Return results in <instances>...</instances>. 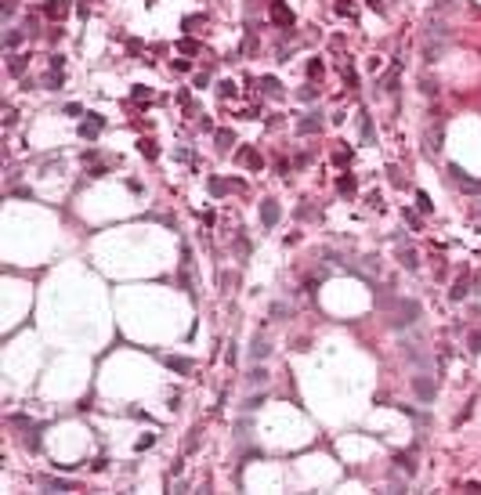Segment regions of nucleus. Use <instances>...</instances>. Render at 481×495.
Listing matches in <instances>:
<instances>
[{"mask_svg":"<svg viewBox=\"0 0 481 495\" xmlns=\"http://www.w3.org/2000/svg\"><path fill=\"white\" fill-rule=\"evenodd\" d=\"M98 130H102V116L90 112V119H87V123H80V134H84V137H98Z\"/></svg>","mask_w":481,"mask_h":495,"instance_id":"obj_5","label":"nucleus"},{"mask_svg":"<svg viewBox=\"0 0 481 495\" xmlns=\"http://www.w3.org/2000/svg\"><path fill=\"white\" fill-rule=\"evenodd\" d=\"M166 369H174V373H192V362L188 358H163Z\"/></svg>","mask_w":481,"mask_h":495,"instance_id":"obj_8","label":"nucleus"},{"mask_svg":"<svg viewBox=\"0 0 481 495\" xmlns=\"http://www.w3.org/2000/svg\"><path fill=\"white\" fill-rule=\"evenodd\" d=\"M181 51H184V54H196V51H199V43H192V40H181Z\"/></svg>","mask_w":481,"mask_h":495,"instance_id":"obj_29","label":"nucleus"},{"mask_svg":"<svg viewBox=\"0 0 481 495\" xmlns=\"http://www.w3.org/2000/svg\"><path fill=\"white\" fill-rule=\"evenodd\" d=\"M18 40H22V33H18V29H11V33H8V47H14Z\"/></svg>","mask_w":481,"mask_h":495,"instance_id":"obj_32","label":"nucleus"},{"mask_svg":"<svg viewBox=\"0 0 481 495\" xmlns=\"http://www.w3.org/2000/svg\"><path fill=\"white\" fill-rule=\"evenodd\" d=\"M424 94H438V80H424Z\"/></svg>","mask_w":481,"mask_h":495,"instance_id":"obj_30","label":"nucleus"},{"mask_svg":"<svg viewBox=\"0 0 481 495\" xmlns=\"http://www.w3.org/2000/svg\"><path fill=\"white\" fill-rule=\"evenodd\" d=\"M66 11H69V4H62V0H51V4H48V14H51V18H62Z\"/></svg>","mask_w":481,"mask_h":495,"instance_id":"obj_15","label":"nucleus"},{"mask_svg":"<svg viewBox=\"0 0 481 495\" xmlns=\"http://www.w3.org/2000/svg\"><path fill=\"white\" fill-rule=\"evenodd\" d=\"M236 159H239L242 166H250V170H260V156H257L254 148H239V152H236Z\"/></svg>","mask_w":481,"mask_h":495,"instance_id":"obj_4","label":"nucleus"},{"mask_svg":"<svg viewBox=\"0 0 481 495\" xmlns=\"http://www.w3.org/2000/svg\"><path fill=\"white\" fill-rule=\"evenodd\" d=\"M354 188H358V181H354L351 174H344V177L336 181V192H340V195H354Z\"/></svg>","mask_w":481,"mask_h":495,"instance_id":"obj_7","label":"nucleus"},{"mask_svg":"<svg viewBox=\"0 0 481 495\" xmlns=\"http://www.w3.org/2000/svg\"><path fill=\"white\" fill-rule=\"evenodd\" d=\"M470 351H474V354H481V329H474V333H470Z\"/></svg>","mask_w":481,"mask_h":495,"instance_id":"obj_25","label":"nucleus"},{"mask_svg":"<svg viewBox=\"0 0 481 495\" xmlns=\"http://www.w3.org/2000/svg\"><path fill=\"white\" fill-rule=\"evenodd\" d=\"M416 203H420V210H424V213H427V210L434 206V203H430V199H427V192H416Z\"/></svg>","mask_w":481,"mask_h":495,"instance_id":"obj_27","label":"nucleus"},{"mask_svg":"<svg viewBox=\"0 0 481 495\" xmlns=\"http://www.w3.org/2000/svg\"><path fill=\"white\" fill-rule=\"evenodd\" d=\"M336 14H354V4L351 0H336Z\"/></svg>","mask_w":481,"mask_h":495,"instance_id":"obj_23","label":"nucleus"},{"mask_svg":"<svg viewBox=\"0 0 481 495\" xmlns=\"http://www.w3.org/2000/svg\"><path fill=\"white\" fill-rule=\"evenodd\" d=\"M366 4L373 7V11H384V0H366Z\"/></svg>","mask_w":481,"mask_h":495,"instance_id":"obj_33","label":"nucleus"},{"mask_svg":"<svg viewBox=\"0 0 481 495\" xmlns=\"http://www.w3.org/2000/svg\"><path fill=\"white\" fill-rule=\"evenodd\" d=\"M272 18H275L278 25H293V14H290L282 4H275V7H272Z\"/></svg>","mask_w":481,"mask_h":495,"instance_id":"obj_9","label":"nucleus"},{"mask_svg":"<svg viewBox=\"0 0 481 495\" xmlns=\"http://www.w3.org/2000/svg\"><path fill=\"white\" fill-rule=\"evenodd\" d=\"M138 148H142V156H145V159H156V156H160V148H156V141H142V145H138Z\"/></svg>","mask_w":481,"mask_h":495,"instance_id":"obj_16","label":"nucleus"},{"mask_svg":"<svg viewBox=\"0 0 481 495\" xmlns=\"http://www.w3.org/2000/svg\"><path fill=\"white\" fill-rule=\"evenodd\" d=\"M402 264H406L409 271H412L416 264H420V260H416V250H402Z\"/></svg>","mask_w":481,"mask_h":495,"instance_id":"obj_20","label":"nucleus"},{"mask_svg":"<svg viewBox=\"0 0 481 495\" xmlns=\"http://www.w3.org/2000/svg\"><path fill=\"white\" fill-rule=\"evenodd\" d=\"M134 98H138V101H142V98L148 101V98H152V90H145V87H134Z\"/></svg>","mask_w":481,"mask_h":495,"instance_id":"obj_31","label":"nucleus"},{"mask_svg":"<svg viewBox=\"0 0 481 495\" xmlns=\"http://www.w3.org/2000/svg\"><path fill=\"white\" fill-rule=\"evenodd\" d=\"M268 351H272V347L264 344V340H260V336H254V347H250V358H268Z\"/></svg>","mask_w":481,"mask_h":495,"instance_id":"obj_10","label":"nucleus"},{"mask_svg":"<svg viewBox=\"0 0 481 495\" xmlns=\"http://www.w3.org/2000/svg\"><path fill=\"white\" fill-rule=\"evenodd\" d=\"M394 463H398V470H406V477L416 474V452H412V448H409V452H398Z\"/></svg>","mask_w":481,"mask_h":495,"instance_id":"obj_3","label":"nucleus"},{"mask_svg":"<svg viewBox=\"0 0 481 495\" xmlns=\"http://www.w3.org/2000/svg\"><path fill=\"white\" fill-rule=\"evenodd\" d=\"M467 293H470V289H467V278H456V286H452V293H448V297H452V300H463Z\"/></svg>","mask_w":481,"mask_h":495,"instance_id":"obj_13","label":"nucleus"},{"mask_svg":"<svg viewBox=\"0 0 481 495\" xmlns=\"http://www.w3.org/2000/svg\"><path fill=\"white\" fill-rule=\"evenodd\" d=\"M260 87H264V94H278V80H275V76H264Z\"/></svg>","mask_w":481,"mask_h":495,"instance_id":"obj_21","label":"nucleus"},{"mask_svg":"<svg viewBox=\"0 0 481 495\" xmlns=\"http://www.w3.org/2000/svg\"><path fill=\"white\" fill-rule=\"evenodd\" d=\"M228 188H232L228 181H221V177H210V192H214V195H224Z\"/></svg>","mask_w":481,"mask_h":495,"instance_id":"obj_17","label":"nucleus"},{"mask_svg":"<svg viewBox=\"0 0 481 495\" xmlns=\"http://www.w3.org/2000/svg\"><path fill=\"white\" fill-rule=\"evenodd\" d=\"M412 387H416V394H420L424 401H430V398H434V383H430V380L416 376V380H412Z\"/></svg>","mask_w":481,"mask_h":495,"instance_id":"obj_6","label":"nucleus"},{"mask_svg":"<svg viewBox=\"0 0 481 495\" xmlns=\"http://www.w3.org/2000/svg\"><path fill=\"white\" fill-rule=\"evenodd\" d=\"M416 318H420V304L416 300H398L394 304V318H391L394 326H412Z\"/></svg>","mask_w":481,"mask_h":495,"instance_id":"obj_1","label":"nucleus"},{"mask_svg":"<svg viewBox=\"0 0 481 495\" xmlns=\"http://www.w3.org/2000/svg\"><path fill=\"white\" fill-rule=\"evenodd\" d=\"M260 224H264V228H275V224H278V206L272 203V199L260 203Z\"/></svg>","mask_w":481,"mask_h":495,"instance_id":"obj_2","label":"nucleus"},{"mask_svg":"<svg viewBox=\"0 0 481 495\" xmlns=\"http://www.w3.org/2000/svg\"><path fill=\"white\" fill-rule=\"evenodd\" d=\"M8 69H11L14 76H22V72H26V58H22V54H11V61H8Z\"/></svg>","mask_w":481,"mask_h":495,"instance_id":"obj_14","label":"nucleus"},{"mask_svg":"<svg viewBox=\"0 0 481 495\" xmlns=\"http://www.w3.org/2000/svg\"><path fill=\"white\" fill-rule=\"evenodd\" d=\"M214 141L221 145V148H232V145H236V134H232V130H217V134H214Z\"/></svg>","mask_w":481,"mask_h":495,"instance_id":"obj_12","label":"nucleus"},{"mask_svg":"<svg viewBox=\"0 0 481 495\" xmlns=\"http://www.w3.org/2000/svg\"><path fill=\"white\" fill-rule=\"evenodd\" d=\"M264 380H268L264 369H254V373H250V383H264Z\"/></svg>","mask_w":481,"mask_h":495,"instance_id":"obj_28","label":"nucleus"},{"mask_svg":"<svg viewBox=\"0 0 481 495\" xmlns=\"http://www.w3.org/2000/svg\"><path fill=\"white\" fill-rule=\"evenodd\" d=\"M217 94H221V98H232V94H236V83H232V80L217 83Z\"/></svg>","mask_w":481,"mask_h":495,"instance_id":"obj_22","label":"nucleus"},{"mask_svg":"<svg viewBox=\"0 0 481 495\" xmlns=\"http://www.w3.org/2000/svg\"><path fill=\"white\" fill-rule=\"evenodd\" d=\"M308 76H322V61H318V58L308 61Z\"/></svg>","mask_w":481,"mask_h":495,"instance_id":"obj_26","label":"nucleus"},{"mask_svg":"<svg viewBox=\"0 0 481 495\" xmlns=\"http://www.w3.org/2000/svg\"><path fill=\"white\" fill-rule=\"evenodd\" d=\"M438 54H442V43H427L424 47V61H438Z\"/></svg>","mask_w":481,"mask_h":495,"instance_id":"obj_18","label":"nucleus"},{"mask_svg":"<svg viewBox=\"0 0 481 495\" xmlns=\"http://www.w3.org/2000/svg\"><path fill=\"white\" fill-rule=\"evenodd\" d=\"M152 445H156V434H142L138 438V452H142V448H152Z\"/></svg>","mask_w":481,"mask_h":495,"instance_id":"obj_24","label":"nucleus"},{"mask_svg":"<svg viewBox=\"0 0 481 495\" xmlns=\"http://www.w3.org/2000/svg\"><path fill=\"white\" fill-rule=\"evenodd\" d=\"M40 485H44V488H54V492H69V488H72L69 481H58V477H40Z\"/></svg>","mask_w":481,"mask_h":495,"instance_id":"obj_11","label":"nucleus"},{"mask_svg":"<svg viewBox=\"0 0 481 495\" xmlns=\"http://www.w3.org/2000/svg\"><path fill=\"white\" fill-rule=\"evenodd\" d=\"M322 127V119H300L297 123V130H304V134H312V130H318Z\"/></svg>","mask_w":481,"mask_h":495,"instance_id":"obj_19","label":"nucleus"}]
</instances>
